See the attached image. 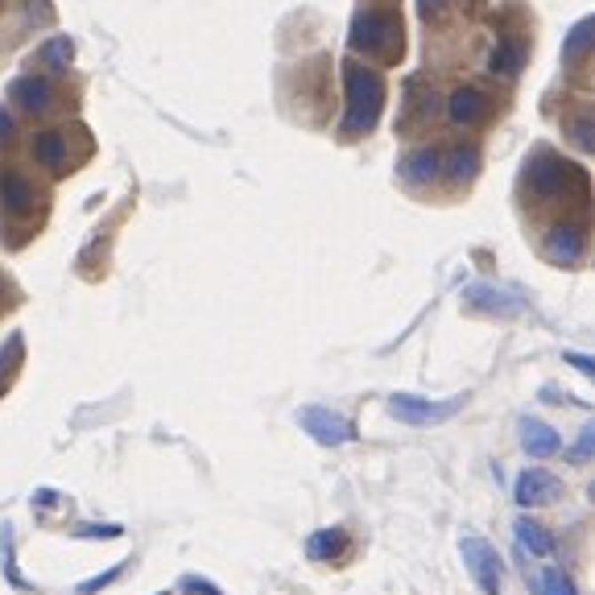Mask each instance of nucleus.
Returning a JSON list of instances; mask_svg holds the SVG:
<instances>
[{
  "label": "nucleus",
  "mask_w": 595,
  "mask_h": 595,
  "mask_svg": "<svg viewBox=\"0 0 595 595\" xmlns=\"http://www.w3.org/2000/svg\"><path fill=\"white\" fill-rule=\"evenodd\" d=\"M182 587H186V591H202V595H219V587L202 583V579H194V575H191V579H182Z\"/></svg>",
  "instance_id": "nucleus-22"
},
{
  "label": "nucleus",
  "mask_w": 595,
  "mask_h": 595,
  "mask_svg": "<svg viewBox=\"0 0 595 595\" xmlns=\"http://www.w3.org/2000/svg\"><path fill=\"white\" fill-rule=\"evenodd\" d=\"M17 360H21V335H12V339H9V347H4V360H0V369H4V377H0V389L9 385L12 369H17Z\"/></svg>",
  "instance_id": "nucleus-20"
},
{
  "label": "nucleus",
  "mask_w": 595,
  "mask_h": 595,
  "mask_svg": "<svg viewBox=\"0 0 595 595\" xmlns=\"http://www.w3.org/2000/svg\"><path fill=\"white\" fill-rule=\"evenodd\" d=\"M120 575V567L116 571H107V575H99V579H87V583H79V595H91V591H99V587H107L112 583V579H116Z\"/></svg>",
  "instance_id": "nucleus-21"
},
{
  "label": "nucleus",
  "mask_w": 595,
  "mask_h": 595,
  "mask_svg": "<svg viewBox=\"0 0 595 595\" xmlns=\"http://www.w3.org/2000/svg\"><path fill=\"white\" fill-rule=\"evenodd\" d=\"M447 4H451V0H422V12H426V17H434V12H442Z\"/></svg>",
  "instance_id": "nucleus-25"
},
{
  "label": "nucleus",
  "mask_w": 595,
  "mask_h": 595,
  "mask_svg": "<svg viewBox=\"0 0 595 595\" xmlns=\"http://www.w3.org/2000/svg\"><path fill=\"white\" fill-rule=\"evenodd\" d=\"M567 364H575V369L583 372V377H591V372H595V364H591L587 356H567Z\"/></svg>",
  "instance_id": "nucleus-24"
},
{
  "label": "nucleus",
  "mask_w": 595,
  "mask_h": 595,
  "mask_svg": "<svg viewBox=\"0 0 595 595\" xmlns=\"http://www.w3.org/2000/svg\"><path fill=\"white\" fill-rule=\"evenodd\" d=\"M9 96L17 107H25V112H46L50 104H54V87H50V79H42V75H29V79H17V83L9 87Z\"/></svg>",
  "instance_id": "nucleus-7"
},
{
  "label": "nucleus",
  "mask_w": 595,
  "mask_h": 595,
  "mask_svg": "<svg viewBox=\"0 0 595 595\" xmlns=\"http://www.w3.org/2000/svg\"><path fill=\"white\" fill-rule=\"evenodd\" d=\"M583 249H587V240H583L579 227H554L550 240H546V257L550 261H559V265H575L579 257H583Z\"/></svg>",
  "instance_id": "nucleus-8"
},
{
  "label": "nucleus",
  "mask_w": 595,
  "mask_h": 595,
  "mask_svg": "<svg viewBox=\"0 0 595 595\" xmlns=\"http://www.w3.org/2000/svg\"><path fill=\"white\" fill-rule=\"evenodd\" d=\"M0 137H12V116L0 107Z\"/></svg>",
  "instance_id": "nucleus-26"
},
{
  "label": "nucleus",
  "mask_w": 595,
  "mask_h": 595,
  "mask_svg": "<svg viewBox=\"0 0 595 595\" xmlns=\"http://www.w3.org/2000/svg\"><path fill=\"white\" fill-rule=\"evenodd\" d=\"M521 434H525V451L537 455V459H546V455L559 451V434H554L546 422H537V417H525Z\"/></svg>",
  "instance_id": "nucleus-13"
},
{
  "label": "nucleus",
  "mask_w": 595,
  "mask_h": 595,
  "mask_svg": "<svg viewBox=\"0 0 595 595\" xmlns=\"http://www.w3.org/2000/svg\"><path fill=\"white\" fill-rule=\"evenodd\" d=\"M393 417L409 422V426H434V422H447L464 409V397H451V401H426V397H414V393H393L389 401Z\"/></svg>",
  "instance_id": "nucleus-3"
},
{
  "label": "nucleus",
  "mask_w": 595,
  "mask_h": 595,
  "mask_svg": "<svg viewBox=\"0 0 595 595\" xmlns=\"http://www.w3.org/2000/svg\"><path fill=\"white\" fill-rule=\"evenodd\" d=\"M517 542H521V550H529L534 559H550V554H554V542H550V534L537 521H529V517H521V521H517Z\"/></svg>",
  "instance_id": "nucleus-14"
},
{
  "label": "nucleus",
  "mask_w": 595,
  "mask_h": 595,
  "mask_svg": "<svg viewBox=\"0 0 595 595\" xmlns=\"http://www.w3.org/2000/svg\"><path fill=\"white\" fill-rule=\"evenodd\" d=\"M352 50H372V54L393 59L401 50V21L389 12H360L352 21Z\"/></svg>",
  "instance_id": "nucleus-2"
},
{
  "label": "nucleus",
  "mask_w": 595,
  "mask_h": 595,
  "mask_svg": "<svg viewBox=\"0 0 595 595\" xmlns=\"http://www.w3.org/2000/svg\"><path fill=\"white\" fill-rule=\"evenodd\" d=\"M42 62H50V67H62V62H71V37H54V42L42 50Z\"/></svg>",
  "instance_id": "nucleus-19"
},
{
  "label": "nucleus",
  "mask_w": 595,
  "mask_h": 595,
  "mask_svg": "<svg viewBox=\"0 0 595 595\" xmlns=\"http://www.w3.org/2000/svg\"><path fill=\"white\" fill-rule=\"evenodd\" d=\"M492 99L480 91V87H459L451 96V120H459V124H476V120L488 116Z\"/></svg>",
  "instance_id": "nucleus-9"
},
{
  "label": "nucleus",
  "mask_w": 595,
  "mask_h": 595,
  "mask_svg": "<svg viewBox=\"0 0 595 595\" xmlns=\"http://www.w3.org/2000/svg\"><path fill=\"white\" fill-rule=\"evenodd\" d=\"M562 492V484L542 467H529L521 480H517V504H550V500Z\"/></svg>",
  "instance_id": "nucleus-6"
},
{
  "label": "nucleus",
  "mask_w": 595,
  "mask_h": 595,
  "mask_svg": "<svg viewBox=\"0 0 595 595\" xmlns=\"http://www.w3.org/2000/svg\"><path fill=\"white\" fill-rule=\"evenodd\" d=\"M385 107V83L381 75L364 71V67H347V116L344 129L347 132H369L377 124Z\"/></svg>",
  "instance_id": "nucleus-1"
},
{
  "label": "nucleus",
  "mask_w": 595,
  "mask_h": 595,
  "mask_svg": "<svg viewBox=\"0 0 595 595\" xmlns=\"http://www.w3.org/2000/svg\"><path fill=\"white\" fill-rule=\"evenodd\" d=\"M397 174H401L405 182H426V178H434V174H439V154H434V149H414V154L401 157Z\"/></svg>",
  "instance_id": "nucleus-12"
},
{
  "label": "nucleus",
  "mask_w": 595,
  "mask_h": 595,
  "mask_svg": "<svg viewBox=\"0 0 595 595\" xmlns=\"http://www.w3.org/2000/svg\"><path fill=\"white\" fill-rule=\"evenodd\" d=\"M34 157H37V166H46V170H54V174H62V170H67V129L42 132V137L34 141Z\"/></svg>",
  "instance_id": "nucleus-10"
},
{
  "label": "nucleus",
  "mask_w": 595,
  "mask_h": 595,
  "mask_svg": "<svg viewBox=\"0 0 595 595\" xmlns=\"http://www.w3.org/2000/svg\"><path fill=\"white\" fill-rule=\"evenodd\" d=\"M310 559H319V562H331V559H339L347 550V537H344V529H319V534L310 537Z\"/></svg>",
  "instance_id": "nucleus-15"
},
{
  "label": "nucleus",
  "mask_w": 595,
  "mask_h": 595,
  "mask_svg": "<svg viewBox=\"0 0 595 595\" xmlns=\"http://www.w3.org/2000/svg\"><path fill=\"white\" fill-rule=\"evenodd\" d=\"M0 202L9 211H29L34 207V182L21 174H0Z\"/></svg>",
  "instance_id": "nucleus-11"
},
{
  "label": "nucleus",
  "mask_w": 595,
  "mask_h": 595,
  "mask_svg": "<svg viewBox=\"0 0 595 595\" xmlns=\"http://www.w3.org/2000/svg\"><path fill=\"white\" fill-rule=\"evenodd\" d=\"M521 62H525V42H500L496 50H492V71L496 75H517L521 71Z\"/></svg>",
  "instance_id": "nucleus-16"
},
{
  "label": "nucleus",
  "mask_w": 595,
  "mask_h": 595,
  "mask_svg": "<svg viewBox=\"0 0 595 595\" xmlns=\"http://www.w3.org/2000/svg\"><path fill=\"white\" fill-rule=\"evenodd\" d=\"M591 442H595V430L587 426L583 439H579V447H575V459H587V455H591Z\"/></svg>",
  "instance_id": "nucleus-23"
},
{
  "label": "nucleus",
  "mask_w": 595,
  "mask_h": 595,
  "mask_svg": "<svg viewBox=\"0 0 595 595\" xmlns=\"http://www.w3.org/2000/svg\"><path fill=\"white\" fill-rule=\"evenodd\" d=\"M298 422H302V430H306L314 442H322V447H339V442L356 439V430H352V422H347V417L331 414V409H319V405L302 409V414H298Z\"/></svg>",
  "instance_id": "nucleus-5"
},
{
  "label": "nucleus",
  "mask_w": 595,
  "mask_h": 595,
  "mask_svg": "<svg viewBox=\"0 0 595 595\" xmlns=\"http://www.w3.org/2000/svg\"><path fill=\"white\" fill-rule=\"evenodd\" d=\"M439 170L455 174V178H472L480 170V154L476 149H451V154H439Z\"/></svg>",
  "instance_id": "nucleus-17"
},
{
  "label": "nucleus",
  "mask_w": 595,
  "mask_h": 595,
  "mask_svg": "<svg viewBox=\"0 0 595 595\" xmlns=\"http://www.w3.org/2000/svg\"><path fill=\"white\" fill-rule=\"evenodd\" d=\"M464 562H467V571H472V579L480 583V591L484 595H496L500 591V559H496V550L484 542V537H464Z\"/></svg>",
  "instance_id": "nucleus-4"
},
{
  "label": "nucleus",
  "mask_w": 595,
  "mask_h": 595,
  "mask_svg": "<svg viewBox=\"0 0 595 595\" xmlns=\"http://www.w3.org/2000/svg\"><path fill=\"white\" fill-rule=\"evenodd\" d=\"M537 587H542V595H579L571 583V575H562V571H542Z\"/></svg>",
  "instance_id": "nucleus-18"
}]
</instances>
